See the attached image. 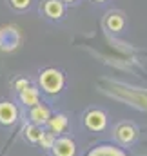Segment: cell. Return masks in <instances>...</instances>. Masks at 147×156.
<instances>
[{
	"label": "cell",
	"instance_id": "obj_1",
	"mask_svg": "<svg viewBox=\"0 0 147 156\" xmlns=\"http://www.w3.org/2000/svg\"><path fill=\"white\" fill-rule=\"evenodd\" d=\"M64 83H66V78H64V75H62L58 69H45V71L40 75V85H42V89H44L45 93H49V94L60 93L62 87H64Z\"/></svg>",
	"mask_w": 147,
	"mask_h": 156
},
{
	"label": "cell",
	"instance_id": "obj_2",
	"mask_svg": "<svg viewBox=\"0 0 147 156\" xmlns=\"http://www.w3.org/2000/svg\"><path fill=\"white\" fill-rule=\"evenodd\" d=\"M20 42V35L15 27H2L0 29V49L13 51Z\"/></svg>",
	"mask_w": 147,
	"mask_h": 156
},
{
	"label": "cell",
	"instance_id": "obj_3",
	"mask_svg": "<svg viewBox=\"0 0 147 156\" xmlns=\"http://www.w3.org/2000/svg\"><path fill=\"white\" fill-rule=\"evenodd\" d=\"M51 151L55 156H74L76 154V145L71 138H58V140H55Z\"/></svg>",
	"mask_w": 147,
	"mask_h": 156
},
{
	"label": "cell",
	"instance_id": "obj_4",
	"mask_svg": "<svg viewBox=\"0 0 147 156\" xmlns=\"http://www.w3.org/2000/svg\"><path fill=\"white\" fill-rule=\"evenodd\" d=\"M85 125L87 129L91 131H104L106 125H107V118H106V113L95 109V111H89L85 115Z\"/></svg>",
	"mask_w": 147,
	"mask_h": 156
},
{
	"label": "cell",
	"instance_id": "obj_5",
	"mask_svg": "<svg viewBox=\"0 0 147 156\" xmlns=\"http://www.w3.org/2000/svg\"><path fill=\"white\" fill-rule=\"evenodd\" d=\"M18 118V109L11 102H2L0 104V123L2 125H11Z\"/></svg>",
	"mask_w": 147,
	"mask_h": 156
},
{
	"label": "cell",
	"instance_id": "obj_6",
	"mask_svg": "<svg viewBox=\"0 0 147 156\" xmlns=\"http://www.w3.org/2000/svg\"><path fill=\"white\" fill-rule=\"evenodd\" d=\"M29 118H31V122H33L35 125L40 127V125H44V123L49 122V118H51V111H49L45 105L37 104V105L31 107V111H29Z\"/></svg>",
	"mask_w": 147,
	"mask_h": 156
},
{
	"label": "cell",
	"instance_id": "obj_7",
	"mask_svg": "<svg viewBox=\"0 0 147 156\" xmlns=\"http://www.w3.org/2000/svg\"><path fill=\"white\" fill-rule=\"evenodd\" d=\"M116 138L124 144V145H129L134 138H136V129L129 123H122L118 129H116Z\"/></svg>",
	"mask_w": 147,
	"mask_h": 156
},
{
	"label": "cell",
	"instance_id": "obj_8",
	"mask_svg": "<svg viewBox=\"0 0 147 156\" xmlns=\"http://www.w3.org/2000/svg\"><path fill=\"white\" fill-rule=\"evenodd\" d=\"M44 11L49 18H60L64 15V4L62 0H47L44 5Z\"/></svg>",
	"mask_w": 147,
	"mask_h": 156
},
{
	"label": "cell",
	"instance_id": "obj_9",
	"mask_svg": "<svg viewBox=\"0 0 147 156\" xmlns=\"http://www.w3.org/2000/svg\"><path fill=\"white\" fill-rule=\"evenodd\" d=\"M20 100L22 104H26L27 107H33L38 104V89L33 85H27L24 91H20Z\"/></svg>",
	"mask_w": 147,
	"mask_h": 156
},
{
	"label": "cell",
	"instance_id": "obj_10",
	"mask_svg": "<svg viewBox=\"0 0 147 156\" xmlns=\"http://www.w3.org/2000/svg\"><path fill=\"white\" fill-rule=\"evenodd\" d=\"M47 125H49L51 133L60 134V133H64V131H66V127H67V116H66V115L51 116V118H49V122H47Z\"/></svg>",
	"mask_w": 147,
	"mask_h": 156
},
{
	"label": "cell",
	"instance_id": "obj_11",
	"mask_svg": "<svg viewBox=\"0 0 147 156\" xmlns=\"http://www.w3.org/2000/svg\"><path fill=\"white\" fill-rule=\"evenodd\" d=\"M89 156H125L122 151H118V149H114V147H109V145H104V147H96V149H93Z\"/></svg>",
	"mask_w": 147,
	"mask_h": 156
},
{
	"label": "cell",
	"instance_id": "obj_12",
	"mask_svg": "<svg viewBox=\"0 0 147 156\" xmlns=\"http://www.w3.org/2000/svg\"><path fill=\"white\" fill-rule=\"evenodd\" d=\"M42 129L35 125V123H31V125H26L24 127V134H26V138L29 140V142H33V144H37L38 140H40V136H42Z\"/></svg>",
	"mask_w": 147,
	"mask_h": 156
},
{
	"label": "cell",
	"instance_id": "obj_13",
	"mask_svg": "<svg viewBox=\"0 0 147 156\" xmlns=\"http://www.w3.org/2000/svg\"><path fill=\"white\" fill-rule=\"evenodd\" d=\"M107 27H109V31H114V33L122 31V29H124V18H122V15H118V13L109 15V18H107Z\"/></svg>",
	"mask_w": 147,
	"mask_h": 156
},
{
	"label": "cell",
	"instance_id": "obj_14",
	"mask_svg": "<svg viewBox=\"0 0 147 156\" xmlns=\"http://www.w3.org/2000/svg\"><path fill=\"white\" fill-rule=\"evenodd\" d=\"M38 144H40L44 149H51V147H53V144H55V136H53L51 133H42V136H40Z\"/></svg>",
	"mask_w": 147,
	"mask_h": 156
},
{
	"label": "cell",
	"instance_id": "obj_15",
	"mask_svg": "<svg viewBox=\"0 0 147 156\" xmlns=\"http://www.w3.org/2000/svg\"><path fill=\"white\" fill-rule=\"evenodd\" d=\"M11 4H13V7H16V9H26V7L31 4V0H11Z\"/></svg>",
	"mask_w": 147,
	"mask_h": 156
},
{
	"label": "cell",
	"instance_id": "obj_16",
	"mask_svg": "<svg viewBox=\"0 0 147 156\" xmlns=\"http://www.w3.org/2000/svg\"><path fill=\"white\" fill-rule=\"evenodd\" d=\"M29 83H27V80H18L16 83H15V87H16V91H24L26 87H27Z\"/></svg>",
	"mask_w": 147,
	"mask_h": 156
},
{
	"label": "cell",
	"instance_id": "obj_17",
	"mask_svg": "<svg viewBox=\"0 0 147 156\" xmlns=\"http://www.w3.org/2000/svg\"><path fill=\"white\" fill-rule=\"evenodd\" d=\"M66 2H73V0H66Z\"/></svg>",
	"mask_w": 147,
	"mask_h": 156
},
{
	"label": "cell",
	"instance_id": "obj_18",
	"mask_svg": "<svg viewBox=\"0 0 147 156\" xmlns=\"http://www.w3.org/2000/svg\"><path fill=\"white\" fill-rule=\"evenodd\" d=\"M98 2H104V0H98Z\"/></svg>",
	"mask_w": 147,
	"mask_h": 156
}]
</instances>
